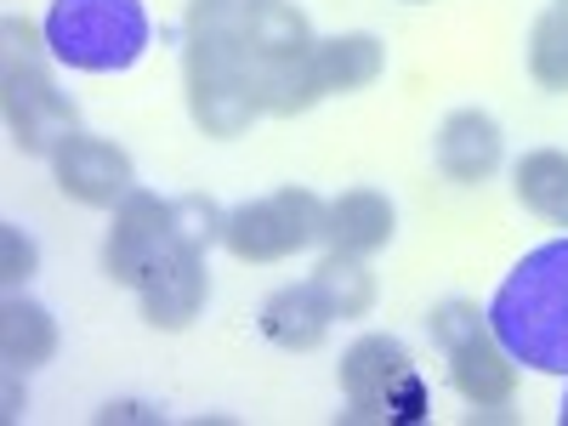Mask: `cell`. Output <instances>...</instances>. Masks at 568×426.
<instances>
[{
    "label": "cell",
    "mask_w": 568,
    "mask_h": 426,
    "mask_svg": "<svg viewBox=\"0 0 568 426\" xmlns=\"http://www.w3.org/2000/svg\"><path fill=\"white\" fill-rule=\"evenodd\" d=\"M489 324L517 364L568 375V240L535 245L489 302Z\"/></svg>",
    "instance_id": "1"
},
{
    "label": "cell",
    "mask_w": 568,
    "mask_h": 426,
    "mask_svg": "<svg viewBox=\"0 0 568 426\" xmlns=\"http://www.w3.org/2000/svg\"><path fill=\"white\" fill-rule=\"evenodd\" d=\"M0 40H7V52H0V103H7V125H12V142L23 154H40L52 160L63 142L80 131V109L69 91H58L52 69V45H45V29L23 23V18H7L0 23Z\"/></svg>",
    "instance_id": "2"
},
{
    "label": "cell",
    "mask_w": 568,
    "mask_h": 426,
    "mask_svg": "<svg viewBox=\"0 0 568 426\" xmlns=\"http://www.w3.org/2000/svg\"><path fill=\"white\" fill-rule=\"evenodd\" d=\"M40 29L52 58L80 74H125L154 34L142 0H52Z\"/></svg>",
    "instance_id": "3"
},
{
    "label": "cell",
    "mask_w": 568,
    "mask_h": 426,
    "mask_svg": "<svg viewBox=\"0 0 568 426\" xmlns=\"http://www.w3.org/2000/svg\"><path fill=\"white\" fill-rule=\"evenodd\" d=\"M433 342L449 358V382L471 409H506L517 393V358L506 353V342L495 336L489 313H478L471 302H438L433 307Z\"/></svg>",
    "instance_id": "4"
},
{
    "label": "cell",
    "mask_w": 568,
    "mask_h": 426,
    "mask_svg": "<svg viewBox=\"0 0 568 426\" xmlns=\"http://www.w3.org/2000/svg\"><path fill=\"white\" fill-rule=\"evenodd\" d=\"M342 393H347V420H387V426H415L426 420V382L404 342L393 336H358L342 358Z\"/></svg>",
    "instance_id": "5"
},
{
    "label": "cell",
    "mask_w": 568,
    "mask_h": 426,
    "mask_svg": "<svg viewBox=\"0 0 568 426\" xmlns=\"http://www.w3.org/2000/svg\"><path fill=\"white\" fill-rule=\"evenodd\" d=\"M324 216H329V205L313 187H278L267 200L227 211L222 245L240 262H284V256H296V251L324 240Z\"/></svg>",
    "instance_id": "6"
},
{
    "label": "cell",
    "mask_w": 568,
    "mask_h": 426,
    "mask_svg": "<svg viewBox=\"0 0 568 426\" xmlns=\"http://www.w3.org/2000/svg\"><path fill=\"white\" fill-rule=\"evenodd\" d=\"M171 245H176L171 200L131 187V194L114 205V222H109V240H103V273H109L114 284H131V291H136L142 273H149Z\"/></svg>",
    "instance_id": "7"
},
{
    "label": "cell",
    "mask_w": 568,
    "mask_h": 426,
    "mask_svg": "<svg viewBox=\"0 0 568 426\" xmlns=\"http://www.w3.org/2000/svg\"><path fill=\"white\" fill-rule=\"evenodd\" d=\"M52 176H58V187H63V200L91 205V211H114V205L131 194L136 165H131V154L120 149V142L91 136V131H74L63 149L52 154Z\"/></svg>",
    "instance_id": "8"
},
{
    "label": "cell",
    "mask_w": 568,
    "mask_h": 426,
    "mask_svg": "<svg viewBox=\"0 0 568 426\" xmlns=\"http://www.w3.org/2000/svg\"><path fill=\"white\" fill-rule=\"evenodd\" d=\"M211 296V267H205V251H187V245H171L149 273L136 284V302H142V318L154 329H187L200 318Z\"/></svg>",
    "instance_id": "9"
},
{
    "label": "cell",
    "mask_w": 568,
    "mask_h": 426,
    "mask_svg": "<svg viewBox=\"0 0 568 426\" xmlns=\"http://www.w3.org/2000/svg\"><path fill=\"white\" fill-rule=\"evenodd\" d=\"M500 154H506V136H500L495 114H484V109H455L438 125V171L449 182H484V176H495Z\"/></svg>",
    "instance_id": "10"
},
{
    "label": "cell",
    "mask_w": 568,
    "mask_h": 426,
    "mask_svg": "<svg viewBox=\"0 0 568 426\" xmlns=\"http://www.w3.org/2000/svg\"><path fill=\"white\" fill-rule=\"evenodd\" d=\"M398 233V211L387 194L375 187H347L342 200H329V216H324V240L329 251H353V256H375L387 251Z\"/></svg>",
    "instance_id": "11"
},
{
    "label": "cell",
    "mask_w": 568,
    "mask_h": 426,
    "mask_svg": "<svg viewBox=\"0 0 568 426\" xmlns=\"http://www.w3.org/2000/svg\"><path fill=\"white\" fill-rule=\"evenodd\" d=\"M187 114L205 136H245L262 109L245 74H187Z\"/></svg>",
    "instance_id": "12"
},
{
    "label": "cell",
    "mask_w": 568,
    "mask_h": 426,
    "mask_svg": "<svg viewBox=\"0 0 568 426\" xmlns=\"http://www.w3.org/2000/svg\"><path fill=\"white\" fill-rule=\"evenodd\" d=\"M262 336L284 353H313L324 336H329V313L324 302L313 296V284H284V291H273L262 302Z\"/></svg>",
    "instance_id": "13"
},
{
    "label": "cell",
    "mask_w": 568,
    "mask_h": 426,
    "mask_svg": "<svg viewBox=\"0 0 568 426\" xmlns=\"http://www.w3.org/2000/svg\"><path fill=\"white\" fill-rule=\"evenodd\" d=\"M313 23L302 7H291V0H262V7H251L245 18V52L256 63H296V58H313Z\"/></svg>",
    "instance_id": "14"
},
{
    "label": "cell",
    "mask_w": 568,
    "mask_h": 426,
    "mask_svg": "<svg viewBox=\"0 0 568 426\" xmlns=\"http://www.w3.org/2000/svg\"><path fill=\"white\" fill-rule=\"evenodd\" d=\"M52 353H58V318L12 291L7 307H0V358H7V369L12 375L40 369V364H52Z\"/></svg>",
    "instance_id": "15"
},
{
    "label": "cell",
    "mask_w": 568,
    "mask_h": 426,
    "mask_svg": "<svg viewBox=\"0 0 568 426\" xmlns=\"http://www.w3.org/2000/svg\"><path fill=\"white\" fill-rule=\"evenodd\" d=\"M245 85H251L256 109H262V114H278V120L307 114V109L324 98L313 58H296V63H256V58L245 52Z\"/></svg>",
    "instance_id": "16"
},
{
    "label": "cell",
    "mask_w": 568,
    "mask_h": 426,
    "mask_svg": "<svg viewBox=\"0 0 568 426\" xmlns=\"http://www.w3.org/2000/svg\"><path fill=\"white\" fill-rule=\"evenodd\" d=\"M313 69H318L324 98H336V91H364V85L382 80L387 52L375 34H329V40L313 45Z\"/></svg>",
    "instance_id": "17"
},
{
    "label": "cell",
    "mask_w": 568,
    "mask_h": 426,
    "mask_svg": "<svg viewBox=\"0 0 568 426\" xmlns=\"http://www.w3.org/2000/svg\"><path fill=\"white\" fill-rule=\"evenodd\" d=\"M511 194L524 200V211L568 227V154L562 149H529L511 165Z\"/></svg>",
    "instance_id": "18"
},
{
    "label": "cell",
    "mask_w": 568,
    "mask_h": 426,
    "mask_svg": "<svg viewBox=\"0 0 568 426\" xmlns=\"http://www.w3.org/2000/svg\"><path fill=\"white\" fill-rule=\"evenodd\" d=\"M313 296L324 302L329 318H364L375 307V273L364 267V256L353 251H329L318 267H313Z\"/></svg>",
    "instance_id": "19"
},
{
    "label": "cell",
    "mask_w": 568,
    "mask_h": 426,
    "mask_svg": "<svg viewBox=\"0 0 568 426\" xmlns=\"http://www.w3.org/2000/svg\"><path fill=\"white\" fill-rule=\"evenodd\" d=\"M529 74L546 91H568V7H551L535 18L529 34Z\"/></svg>",
    "instance_id": "20"
},
{
    "label": "cell",
    "mask_w": 568,
    "mask_h": 426,
    "mask_svg": "<svg viewBox=\"0 0 568 426\" xmlns=\"http://www.w3.org/2000/svg\"><path fill=\"white\" fill-rule=\"evenodd\" d=\"M171 222H176V245H187V251H211V245L222 240V227H227V216H222L205 194L171 200Z\"/></svg>",
    "instance_id": "21"
},
{
    "label": "cell",
    "mask_w": 568,
    "mask_h": 426,
    "mask_svg": "<svg viewBox=\"0 0 568 426\" xmlns=\"http://www.w3.org/2000/svg\"><path fill=\"white\" fill-rule=\"evenodd\" d=\"M251 7L240 0H187V34H211V40H245Z\"/></svg>",
    "instance_id": "22"
},
{
    "label": "cell",
    "mask_w": 568,
    "mask_h": 426,
    "mask_svg": "<svg viewBox=\"0 0 568 426\" xmlns=\"http://www.w3.org/2000/svg\"><path fill=\"white\" fill-rule=\"evenodd\" d=\"M34 267H40V245L18 222H0V278H7V291H18L23 278H34Z\"/></svg>",
    "instance_id": "23"
},
{
    "label": "cell",
    "mask_w": 568,
    "mask_h": 426,
    "mask_svg": "<svg viewBox=\"0 0 568 426\" xmlns=\"http://www.w3.org/2000/svg\"><path fill=\"white\" fill-rule=\"evenodd\" d=\"M557 420H562V426H568V393H562V404H557Z\"/></svg>",
    "instance_id": "24"
},
{
    "label": "cell",
    "mask_w": 568,
    "mask_h": 426,
    "mask_svg": "<svg viewBox=\"0 0 568 426\" xmlns=\"http://www.w3.org/2000/svg\"><path fill=\"white\" fill-rule=\"evenodd\" d=\"M240 7H262V0H240Z\"/></svg>",
    "instance_id": "25"
},
{
    "label": "cell",
    "mask_w": 568,
    "mask_h": 426,
    "mask_svg": "<svg viewBox=\"0 0 568 426\" xmlns=\"http://www.w3.org/2000/svg\"><path fill=\"white\" fill-rule=\"evenodd\" d=\"M557 7H568V0H557Z\"/></svg>",
    "instance_id": "26"
}]
</instances>
